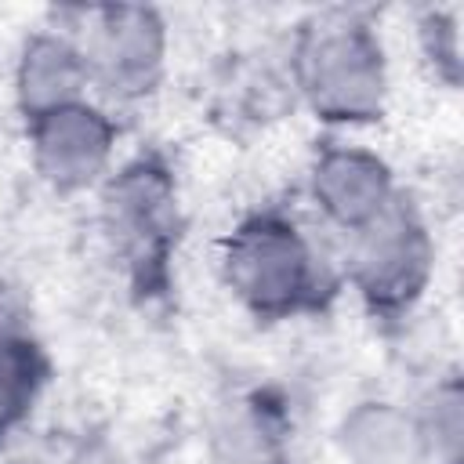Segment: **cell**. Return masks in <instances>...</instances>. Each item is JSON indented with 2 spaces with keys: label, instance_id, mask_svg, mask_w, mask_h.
<instances>
[{
  "label": "cell",
  "instance_id": "obj_9",
  "mask_svg": "<svg viewBox=\"0 0 464 464\" xmlns=\"http://www.w3.org/2000/svg\"><path fill=\"white\" fill-rule=\"evenodd\" d=\"M341 453L348 464H420V431L413 413L392 402H359L341 420Z\"/></svg>",
  "mask_w": 464,
  "mask_h": 464
},
{
  "label": "cell",
  "instance_id": "obj_7",
  "mask_svg": "<svg viewBox=\"0 0 464 464\" xmlns=\"http://www.w3.org/2000/svg\"><path fill=\"white\" fill-rule=\"evenodd\" d=\"M312 196L326 221H334L344 236L373 221L399 192L392 170L381 156L366 149H326L312 167Z\"/></svg>",
  "mask_w": 464,
  "mask_h": 464
},
{
  "label": "cell",
  "instance_id": "obj_10",
  "mask_svg": "<svg viewBox=\"0 0 464 464\" xmlns=\"http://www.w3.org/2000/svg\"><path fill=\"white\" fill-rule=\"evenodd\" d=\"M44 355L22 334H0V439L25 420L44 384Z\"/></svg>",
  "mask_w": 464,
  "mask_h": 464
},
{
  "label": "cell",
  "instance_id": "obj_5",
  "mask_svg": "<svg viewBox=\"0 0 464 464\" xmlns=\"http://www.w3.org/2000/svg\"><path fill=\"white\" fill-rule=\"evenodd\" d=\"M87 80L112 102H138L156 91L167 62V25L156 7H102L80 44Z\"/></svg>",
  "mask_w": 464,
  "mask_h": 464
},
{
  "label": "cell",
  "instance_id": "obj_1",
  "mask_svg": "<svg viewBox=\"0 0 464 464\" xmlns=\"http://www.w3.org/2000/svg\"><path fill=\"white\" fill-rule=\"evenodd\" d=\"M294 72L304 102L330 123H373L388 98V65L381 36L355 14L315 18L294 51Z\"/></svg>",
  "mask_w": 464,
  "mask_h": 464
},
{
  "label": "cell",
  "instance_id": "obj_4",
  "mask_svg": "<svg viewBox=\"0 0 464 464\" xmlns=\"http://www.w3.org/2000/svg\"><path fill=\"white\" fill-rule=\"evenodd\" d=\"M344 268L373 312L410 308L431 272V239L420 214L395 196L373 221L348 232Z\"/></svg>",
  "mask_w": 464,
  "mask_h": 464
},
{
  "label": "cell",
  "instance_id": "obj_8",
  "mask_svg": "<svg viewBox=\"0 0 464 464\" xmlns=\"http://www.w3.org/2000/svg\"><path fill=\"white\" fill-rule=\"evenodd\" d=\"M87 87V62L76 40L62 33H33L22 44L14 65V98L29 123L54 109L83 102Z\"/></svg>",
  "mask_w": 464,
  "mask_h": 464
},
{
  "label": "cell",
  "instance_id": "obj_11",
  "mask_svg": "<svg viewBox=\"0 0 464 464\" xmlns=\"http://www.w3.org/2000/svg\"><path fill=\"white\" fill-rule=\"evenodd\" d=\"M460 410H464L460 388H457V381H446L424 399L420 413H413L417 431H420V450L435 464H457V457H460V431H464Z\"/></svg>",
  "mask_w": 464,
  "mask_h": 464
},
{
  "label": "cell",
  "instance_id": "obj_2",
  "mask_svg": "<svg viewBox=\"0 0 464 464\" xmlns=\"http://www.w3.org/2000/svg\"><path fill=\"white\" fill-rule=\"evenodd\" d=\"M225 279L261 319H286L312 308L323 290L315 246L279 214H257L232 232L225 246Z\"/></svg>",
  "mask_w": 464,
  "mask_h": 464
},
{
  "label": "cell",
  "instance_id": "obj_3",
  "mask_svg": "<svg viewBox=\"0 0 464 464\" xmlns=\"http://www.w3.org/2000/svg\"><path fill=\"white\" fill-rule=\"evenodd\" d=\"M102 221L112 250L141 286H160L178 239V196L170 174L152 160L116 170L102 192Z\"/></svg>",
  "mask_w": 464,
  "mask_h": 464
},
{
  "label": "cell",
  "instance_id": "obj_6",
  "mask_svg": "<svg viewBox=\"0 0 464 464\" xmlns=\"http://www.w3.org/2000/svg\"><path fill=\"white\" fill-rule=\"evenodd\" d=\"M29 145L36 174L58 192H80L94 185L116 149V123L91 102L54 109L29 123Z\"/></svg>",
  "mask_w": 464,
  "mask_h": 464
}]
</instances>
